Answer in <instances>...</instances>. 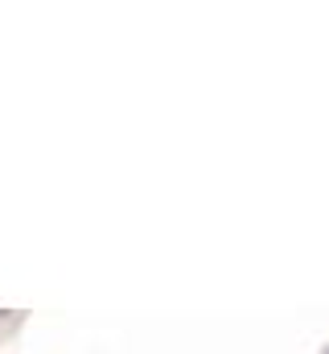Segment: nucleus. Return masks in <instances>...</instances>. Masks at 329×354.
Masks as SVG:
<instances>
[]
</instances>
